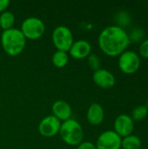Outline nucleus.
Wrapping results in <instances>:
<instances>
[{"label": "nucleus", "mask_w": 148, "mask_h": 149, "mask_svg": "<svg viewBox=\"0 0 148 149\" xmlns=\"http://www.w3.org/2000/svg\"><path fill=\"white\" fill-rule=\"evenodd\" d=\"M52 42L58 51L69 52L73 44V36L71 30L64 25L56 27L52 32Z\"/></svg>", "instance_id": "obj_5"}, {"label": "nucleus", "mask_w": 148, "mask_h": 149, "mask_svg": "<svg viewBox=\"0 0 148 149\" xmlns=\"http://www.w3.org/2000/svg\"><path fill=\"white\" fill-rule=\"evenodd\" d=\"M114 132L121 138L131 135L134 129V121L127 114H120L114 120Z\"/></svg>", "instance_id": "obj_9"}, {"label": "nucleus", "mask_w": 148, "mask_h": 149, "mask_svg": "<svg viewBox=\"0 0 148 149\" xmlns=\"http://www.w3.org/2000/svg\"><path fill=\"white\" fill-rule=\"evenodd\" d=\"M10 4V1L9 0H0V12H3L6 10L7 7Z\"/></svg>", "instance_id": "obj_23"}, {"label": "nucleus", "mask_w": 148, "mask_h": 149, "mask_svg": "<svg viewBox=\"0 0 148 149\" xmlns=\"http://www.w3.org/2000/svg\"><path fill=\"white\" fill-rule=\"evenodd\" d=\"M87 63L89 67L94 72L100 69V58L95 53H91L87 57Z\"/></svg>", "instance_id": "obj_18"}, {"label": "nucleus", "mask_w": 148, "mask_h": 149, "mask_svg": "<svg viewBox=\"0 0 148 149\" xmlns=\"http://www.w3.org/2000/svg\"><path fill=\"white\" fill-rule=\"evenodd\" d=\"M91 52H92L91 44L85 39H79L74 41L69 50V53L71 57L75 59L85 58L92 53Z\"/></svg>", "instance_id": "obj_11"}, {"label": "nucleus", "mask_w": 148, "mask_h": 149, "mask_svg": "<svg viewBox=\"0 0 148 149\" xmlns=\"http://www.w3.org/2000/svg\"><path fill=\"white\" fill-rule=\"evenodd\" d=\"M15 24V16L11 11L5 10L0 14V27L3 31L13 28Z\"/></svg>", "instance_id": "obj_14"}, {"label": "nucleus", "mask_w": 148, "mask_h": 149, "mask_svg": "<svg viewBox=\"0 0 148 149\" xmlns=\"http://www.w3.org/2000/svg\"><path fill=\"white\" fill-rule=\"evenodd\" d=\"M117 19H118V22L120 24V27L123 28V26H126L130 24L131 22V18L128 15V13L125 12V11H121L118 14L117 16Z\"/></svg>", "instance_id": "obj_20"}, {"label": "nucleus", "mask_w": 148, "mask_h": 149, "mask_svg": "<svg viewBox=\"0 0 148 149\" xmlns=\"http://www.w3.org/2000/svg\"><path fill=\"white\" fill-rule=\"evenodd\" d=\"M1 45L8 55L17 56L24 51L26 45V38L20 29L11 28L3 31L1 35Z\"/></svg>", "instance_id": "obj_2"}, {"label": "nucleus", "mask_w": 148, "mask_h": 149, "mask_svg": "<svg viewBox=\"0 0 148 149\" xmlns=\"http://www.w3.org/2000/svg\"><path fill=\"white\" fill-rule=\"evenodd\" d=\"M122 138L114 131L108 130L103 132L97 139V149H120Z\"/></svg>", "instance_id": "obj_7"}, {"label": "nucleus", "mask_w": 148, "mask_h": 149, "mask_svg": "<svg viewBox=\"0 0 148 149\" xmlns=\"http://www.w3.org/2000/svg\"><path fill=\"white\" fill-rule=\"evenodd\" d=\"M51 61H52V64L54 66H56L58 68H63L68 64L69 56L66 52L57 50L52 55Z\"/></svg>", "instance_id": "obj_15"}, {"label": "nucleus", "mask_w": 148, "mask_h": 149, "mask_svg": "<svg viewBox=\"0 0 148 149\" xmlns=\"http://www.w3.org/2000/svg\"><path fill=\"white\" fill-rule=\"evenodd\" d=\"M92 79L98 86L103 89L112 88L116 82L115 77L111 72L101 68L93 72Z\"/></svg>", "instance_id": "obj_10"}, {"label": "nucleus", "mask_w": 148, "mask_h": 149, "mask_svg": "<svg viewBox=\"0 0 148 149\" xmlns=\"http://www.w3.org/2000/svg\"><path fill=\"white\" fill-rule=\"evenodd\" d=\"M130 42L133 43H137L142 41L143 38L145 37V33L142 30L140 29H134L131 31L130 34H128Z\"/></svg>", "instance_id": "obj_19"}, {"label": "nucleus", "mask_w": 148, "mask_h": 149, "mask_svg": "<svg viewBox=\"0 0 148 149\" xmlns=\"http://www.w3.org/2000/svg\"><path fill=\"white\" fill-rule=\"evenodd\" d=\"M61 127V121L53 115H48L44 117L38 125L39 134L46 138L55 136L59 133Z\"/></svg>", "instance_id": "obj_8"}, {"label": "nucleus", "mask_w": 148, "mask_h": 149, "mask_svg": "<svg viewBox=\"0 0 148 149\" xmlns=\"http://www.w3.org/2000/svg\"><path fill=\"white\" fill-rule=\"evenodd\" d=\"M141 147L140 139L133 134L122 138L121 148L123 149H140Z\"/></svg>", "instance_id": "obj_16"}, {"label": "nucleus", "mask_w": 148, "mask_h": 149, "mask_svg": "<svg viewBox=\"0 0 148 149\" xmlns=\"http://www.w3.org/2000/svg\"><path fill=\"white\" fill-rule=\"evenodd\" d=\"M146 107H147V109H148V99H147V105H146Z\"/></svg>", "instance_id": "obj_24"}, {"label": "nucleus", "mask_w": 148, "mask_h": 149, "mask_svg": "<svg viewBox=\"0 0 148 149\" xmlns=\"http://www.w3.org/2000/svg\"><path fill=\"white\" fill-rule=\"evenodd\" d=\"M52 115L58 119L60 121H65L71 119L72 109L71 106L65 100H57L52 105Z\"/></svg>", "instance_id": "obj_12"}, {"label": "nucleus", "mask_w": 148, "mask_h": 149, "mask_svg": "<svg viewBox=\"0 0 148 149\" xmlns=\"http://www.w3.org/2000/svg\"><path fill=\"white\" fill-rule=\"evenodd\" d=\"M20 31L24 34L26 39H38L40 38L45 31V26L44 22L35 17H31L25 18L22 24Z\"/></svg>", "instance_id": "obj_4"}, {"label": "nucleus", "mask_w": 148, "mask_h": 149, "mask_svg": "<svg viewBox=\"0 0 148 149\" xmlns=\"http://www.w3.org/2000/svg\"><path fill=\"white\" fill-rule=\"evenodd\" d=\"M77 149H97L95 144L90 141H82L79 145L77 146Z\"/></svg>", "instance_id": "obj_22"}, {"label": "nucleus", "mask_w": 148, "mask_h": 149, "mask_svg": "<svg viewBox=\"0 0 148 149\" xmlns=\"http://www.w3.org/2000/svg\"><path fill=\"white\" fill-rule=\"evenodd\" d=\"M59 135L63 141L70 146H78L84 140V130L74 119H69L61 123Z\"/></svg>", "instance_id": "obj_3"}, {"label": "nucleus", "mask_w": 148, "mask_h": 149, "mask_svg": "<svg viewBox=\"0 0 148 149\" xmlns=\"http://www.w3.org/2000/svg\"></svg>", "instance_id": "obj_25"}, {"label": "nucleus", "mask_w": 148, "mask_h": 149, "mask_svg": "<svg viewBox=\"0 0 148 149\" xmlns=\"http://www.w3.org/2000/svg\"><path fill=\"white\" fill-rule=\"evenodd\" d=\"M140 55L144 58H148V39H146L141 42L139 49Z\"/></svg>", "instance_id": "obj_21"}, {"label": "nucleus", "mask_w": 148, "mask_h": 149, "mask_svg": "<svg viewBox=\"0 0 148 149\" xmlns=\"http://www.w3.org/2000/svg\"><path fill=\"white\" fill-rule=\"evenodd\" d=\"M98 41L100 50L110 57L120 56L131 43L127 32L118 25L106 27L100 32Z\"/></svg>", "instance_id": "obj_1"}, {"label": "nucleus", "mask_w": 148, "mask_h": 149, "mask_svg": "<svg viewBox=\"0 0 148 149\" xmlns=\"http://www.w3.org/2000/svg\"><path fill=\"white\" fill-rule=\"evenodd\" d=\"M140 66V58L133 51H125L119 57V67L126 74L135 73Z\"/></svg>", "instance_id": "obj_6"}, {"label": "nucleus", "mask_w": 148, "mask_h": 149, "mask_svg": "<svg viewBox=\"0 0 148 149\" xmlns=\"http://www.w3.org/2000/svg\"><path fill=\"white\" fill-rule=\"evenodd\" d=\"M88 122L92 126L100 125L105 118V112L102 106L99 103H92L88 107L86 113Z\"/></svg>", "instance_id": "obj_13"}, {"label": "nucleus", "mask_w": 148, "mask_h": 149, "mask_svg": "<svg viewBox=\"0 0 148 149\" xmlns=\"http://www.w3.org/2000/svg\"><path fill=\"white\" fill-rule=\"evenodd\" d=\"M148 114L147 107L144 105L138 106L136 107L133 112H132V116L131 118L133 119V121H141L143 120Z\"/></svg>", "instance_id": "obj_17"}]
</instances>
